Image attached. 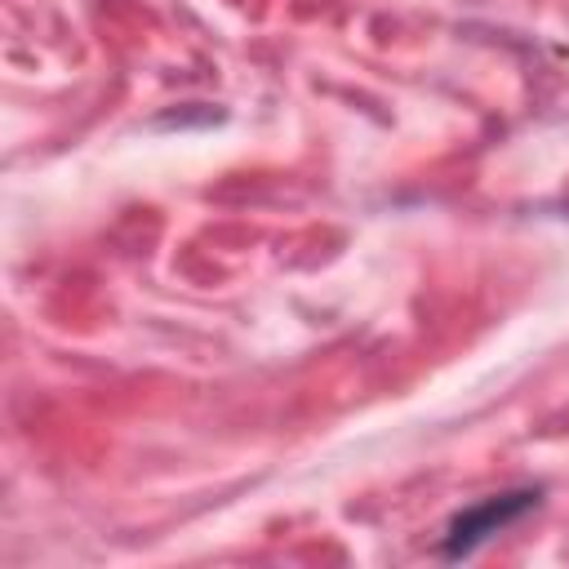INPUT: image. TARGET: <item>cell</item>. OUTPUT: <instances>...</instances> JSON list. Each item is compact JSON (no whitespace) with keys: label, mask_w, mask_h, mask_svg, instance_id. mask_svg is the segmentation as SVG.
<instances>
[{"label":"cell","mask_w":569,"mask_h":569,"mask_svg":"<svg viewBox=\"0 0 569 569\" xmlns=\"http://www.w3.org/2000/svg\"><path fill=\"white\" fill-rule=\"evenodd\" d=\"M538 502H542V489H538V485H520V489H502V493H489V498L462 507V511L445 525L440 556H445V560L471 556L480 542H489L493 533H502V529H511L516 520H525Z\"/></svg>","instance_id":"1"}]
</instances>
